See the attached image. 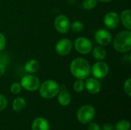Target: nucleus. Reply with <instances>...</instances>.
<instances>
[{
  "instance_id": "nucleus-12",
  "label": "nucleus",
  "mask_w": 131,
  "mask_h": 130,
  "mask_svg": "<svg viewBox=\"0 0 131 130\" xmlns=\"http://www.w3.org/2000/svg\"><path fill=\"white\" fill-rule=\"evenodd\" d=\"M84 88L91 94H97L101 91V84L96 78H88L84 83Z\"/></svg>"
},
{
  "instance_id": "nucleus-17",
  "label": "nucleus",
  "mask_w": 131,
  "mask_h": 130,
  "mask_svg": "<svg viewBox=\"0 0 131 130\" xmlns=\"http://www.w3.org/2000/svg\"><path fill=\"white\" fill-rule=\"evenodd\" d=\"M26 106V100L22 97H17L12 102V110L15 112L22 111Z\"/></svg>"
},
{
  "instance_id": "nucleus-8",
  "label": "nucleus",
  "mask_w": 131,
  "mask_h": 130,
  "mask_svg": "<svg viewBox=\"0 0 131 130\" xmlns=\"http://www.w3.org/2000/svg\"><path fill=\"white\" fill-rule=\"evenodd\" d=\"M72 49V42L68 38L59 40L55 44V51L61 56L68 55Z\"/></svg>"
},
{
  "instance_id": "nucleus-26",
  "label": "nucleus",
  "mask_w": 131,
  "mask_h": 130,
  "mask_svg": "<svg viewBox=\"0 0 131 130\" xmlns=\"http://www.w3.org/2000/svg\"><path fill=\"white\" fill-rule=\"evenodd\" d=\"M6 44V39L5 35L2 33H0V51H2Z\"/></svg>"
},
{
  "instance_id": "nucleus-11",
  "label": "nucleus",
  "mask_w": 131,
  "mask_h": 130,
  "mask_svg": "<svg viewBox=\"0 0 131 130\" xmlns=\"http://www.w3.org/2000/svg\"><path fill=\"white\" fill-rule=\"evenodd\" d=\"M119 22H120L119 15L115 11H110L107 13L104 18V25L109 29L116 28L118 26Z\"/></svg>"
},
{
  "instance_id": "nucleus-1",
  "label": "nucleus",
  "mask_w": 131,
  "mask_h": 130,
  "mask_svg": "<svg viewBox=\"0 0 131 130\" xmlns=\"http://www.w3.org/2000/svg\"><path fill=\"white\" fill-rule=\"evenodd\" d=\"M70 71L77 79H87L91 74V65L89 62L84 58H75L70 64Z\"/></svg>"
},
{
  "instance_id": "nucleus-2",
  "label": "nucleus",
  "mask_w": 131,
  "mask_h": 130,
  "mask_svg": "<svg viewBox=\"0 0 131 130\" xmlns=\"http://www.w3.org/2000/svg\"><path fill=\"white\" fill-rule=\"evenodd\" d=\"M114 48L120 53H126L131 49L130 30L121 31L114 39Z\"/></svg>"
},
{
  "instance_id": "nucleus-27",
  "label": "nucleus",
  "mask_w": 131,
  "mask_h": 130,
  "mask_svg": "<svg viewBox=\"0 0 131 130\" xmlns=\"http://www.w3.org/2000/svg\"><path fill=\"white\" fill-rule=\"evenodd\" d=\"M88 130H101V126L97 123L91 122L88 123Z\"/></svg>"
},
{
  "instance_id": "nucleus-22",
  "label": "nucleus",
  "mask_w": 131,
  "mask_h": 130,
  "mask_svg": "<svg viewBox=\"0 0 131 130\" xmlns=\"http://www.w3.org/2000/svg\"><path fill=\"white\" fill-rule=\"evenodd\" d=\"M70 27L71 30L74 32H81V31L84 30V25L82 22L79 21H74L71 25H70Z\"/></svg>"
},
{
  "instance_id": "nucleus-15",
  "label": "nucleus",
  "mask_w": 131,
  "mask_h": 130,
  "mask_svg": "<svg viewBox=\"0 0 131 130\" xmlns=\"http://www.w3.org/2000/svg\"><path fill=\"white\" fill-rule=\"evenodd\" d=\"M40 68V64L37 60L31 59L27 61L25 64V70L29 74H34L37 72Z\"/></svg>"
},
{
  "instance_id": "nucleus-29",
  "label": "nucleus",
  "mask_w": 131,
  "mask_h": 130,
  "mask_svg": "<svg viewBox=\"0 0 131 130\" xmlns=\"http://www.w3.org/2000/svg\"><path fill=\"white\" fill-rule=\"evenodd\" d=\"M5 72V66L4 64L0 63V76L3 75Z\"/></svg>"
},
{
  "instance_id": "nucleus-23",
  "label": "nucleus",
  "mask_w": 131,
  "mask_h": 130,
  "mask_svg": "<svg viewBox=\"0 0 131 130\" xmlns=\"http://www.w3.org/2000/svg\"><path fill=\"white\" fill-rule=\"evenodd\" d=\"M21 84L19 83H17V82H15L13 83L11 87H10V90L11 92L13 93V94H18L21 90Z\"/></svg>"
},
{
  "instance_id": "nucleus-13",
  "label": "nucleus",
  "mask_w": 131,
  "mask_h": 130,
  "mask_svg": "<svg viewBox=\"0 0 131 130\" xmlns=\"http://www.w3.org/2000/svg\"><path fill=\"white\" fill-rule=\"evenodd\" d=\"M31 130H50V123L44 117H37L31 123Z\"/></svg>"
},
{
  "instance_id": "nucleus-7",
  "label": "nucleus",
  "mask_w": 131,
  "mask_h": 130,
  "mask_svg": "<svg viewBox=\"0 0 131 130\" xmlns=\"http://www.w3.org/2000/svg\"><path fill=\"white\" fill-rule=\"evenodd\" d=\"M74 48L78 53L81 54H86L92 50L93 45L88 38L85 37H80L75 40Z\"/></svg>"
},
{
  "instance_id": "nucleus-6",
  "label": "nucleus",
  "mask_w": 131,
  "mask_h": 130,
  "mask_svg": "<svg viewBox=\"0 0 131 130\" xmlns=\"http://www.w3.org/2000/svg\"><path fill=\"white\" fill-rule=\"evenodd\" d=\"M109 72V66L107 63L99 61L96 62L92 67H91V73H92L93 76L96 79H102L104 78Z\"/></svg>"
},
{
  "instance_id": "nucleus-19",
  "label": "nucleus",
  "mask_w": 131,
  "mask_h": 130,
  "mask_svg": "<svg viewBox=\"0 0 131 130\" xmlns=\"http://www.w3.org/2000/svg\"><path fill=\"white\" fill-rule=\"evenodd\" d=\"M114 130H130V123L127 120H121L114 126Z\"/></svg>"
},
{
  "instance_id": "nucleus-14",
  "label": "nucleus",
  "mask_w": 131,
  "mask_h": 130,
  "mask_svg": "<svg viewBox=\"0 0 131 130\" xmlns=\"http://www.w3.org/2000/svg\"><path fill=\"white\" fill-rule=\"evenodd\" d=\"M58 94V101L61 106L67 107L71 103V95L70 94V93L68 90H63L61 91H59V93Z\"/></svg>"
},
{
  "instance_id": "nucleus-30",
  "label": "nucleus",
  "mask_w": 131,
  "mask_h": 130,
  "mask_svg": "<svg viewBox=\"0 0 131 130\" xmlns=\"http://www.w3.org/2000/svg\"><path fill=\"white\" fill-rule=\"evenodd\" d=\"M98 1H100V2H101L106 3V2H111L112 0H98Z\"/></svg>"
},
{
  "instance_id": "nucleus-3",
  "label": "nucleus",
  "mask_w": 131,
  "mask_h": 130,
  "mask_svg": "<svg viewBox=\"0 0 131 130\" xmlns=\"http://www.w3.org/2000/svg\"><path fill=\"white\" fill-rule=\"evenodd\" d=\"M60 91V87L57 82L52 80L44 81L39 87V93L44 99H52L55 97Z\"/></svg>"
},
{
  "instance_id": "nucleus-18",
  "label": "nucleus",
  "mask_w": 131,
  "mask_h": 130,
  "mask_svg": "<svg viewBox=\"0 0 131 130\" xmlns=\"http://www.w3.org/2000/svg\"><path fill=\"white\" fill-rule=\"evenodd\" d=\"M92 54L94 58H95L96 60L102 61L106 57L107 52L104 48H102L101 46H98V47H95L92 50Z\"/></svg>"
},
{
  "instance_id": "nucleus-21",
  "label": "nucleus",
  "mask_w": 131,
  "mask_h": 130,
  "mask_svg": "<svg viewBox=\"0 0 131 130\" xmlns=\"http://www.w3.org/2000/svg\"><path fill=\"white\" fill-rule=\"evenodd\" d=\"M97 3V0H84L83 7L86 10H91L96 7Z\"/></svg>"
},
{
  "instance_id": "nucleus-28",
  "label": "nucleus",
  "mask_w": 131,
  "mask_h": 130,
  "mask_svg": "<svg viewBox=\"0 0 131 130\" xmlns=\"http://www.w3.org/2000/svg\"><path fill=\"white\" fill-rule=\"evenodd\" d=\"M102 130H114V126H113L111 123H105L102 126Z\"/></svg>"
},
{
  "instance_id": "nucleus-5",
  "label": "nucleus",
  "mask_w": 131,
  "mask_h": 130,
  "mask_svg": "<svg viewBox=\"0 0 131 130\" xmlns=\"http://www.w3.org/2000/svg\"><path fill=\"white\" fill-rule=\"evenodd\" d=\"M21 86L28 91H35L40 87V80L34 75H25L21 80Z\"/></svg>"
},
{
  "instance_id": "nucleus-10",
  "label": "nucleus",
  "mask_w": 131,
  "mask_h": 130,
  "mask_svg": "<svg viewBox=\"0 0 131 130\" xmlns=\"http://www.w3.org/2000/svg\"><path fill=\"white\" fill-rule=\"evenodd\" d=\"M95 40L101 46H107L112 41L111 34L106 29H98L94 35Z\"/></svg>"
},
{
  "instance_id": "nucleus-20",
  "label": "nucleus",
  "mask_w": 131,
  "mask_h": 130,
  "mask_svg": "<svg viewBox=\"0 0 131 130\" xmlns=\"http://www.w3.org/2000/svg\"><path fill=\"white\" fill-rule=\"evenodd\" d=\"M73 88L74 90L77 93L82 92L84 89V82L83 81V80L78 79L77 80H75L73 85Z\"/></svg>"
},
{
  "instance_id": "nucleus-16",
  "label": "nucleus",
  "mask_w": 131,
  "mask_h": 130,
  "mask_svg": "<svg viewBox=\"0 0 131 130\" xmlns=\"http://www.w3.org/2000/svg\"><path fill=\"white\" fill-rule=\"evenodd\" d=\"M130 15H131V11L130 9H127L124 10L121 12V22L123 24V25L127 28L128 30L131 29V21H130Z\"/></svg>"
},
{
  "instance_id": "nucleus-4",
  "label": "nucleus",
  "mask_w": 131,
  "mask_h": 130,
  "mask_svg": "<svg viewBox=\"0 0 131 130\" xmlns=\"http://www.w3.org/2000/svg\"><path fill=\"white\" fill-rule=\"evenodd\" d=\"M95 109L91 105L81 107L77 112V119L82 124H88L95 117Z\"/></svg>"
},
{
  "instance_id": "nucleus-9",
  "label": "nucleus",
  "mask_w": 131,
  "mask_h": 130,
  "mask_svg": "<svg viewBox=\"0 0 131 130\" xmlns=\"http://www.w3.org/2000/svg\"><path fill=\"white\" fill-rule=\"evenodd\" d=\"M54 27L58 32L66 34L70 28V21L68 18L64 15L57 16L54 20Z\"/></svg>"
},
{
  "instance_id": "nucleus-24",
  "label": "nucleus",
  "mask_w": 131,
  "mask_h": 130,
  "mask_svg": "<svg viewBox=\"0 0 131 130\" xmlns=\"http://www.w3.org/2000/svg\"><path fill=\"white\" fill-rule=\"evenodd\" d=\"M124 90L125 92V93L128 96L130 97L131 96V78H128L124 85Z\"/></svg>"
},
{
  "instance_id": "nucleus-25",
  "label": "nucleus",
  "mask_w": 131,
  "mask_h": 130,
  "mask_svg": "<svg viewBox=\"0 0 131 130\" xmlns=\"http://www.w3.org/2000/svg\"><path fill=\"white\" fill-rule=\"evenodd\" d=\"M7 103H8V102H7L6 97L4 95L0 94V112L4 110L6 108Z\"/></svg>"
}]
</instances>
